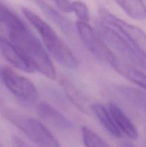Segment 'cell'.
<instances>
[{
	"label": "cell",
	"mask_w": 146,
	"mask_h": 147,
	"mask_svg": "<svg viewBox=\"0 0 146 147\" xmlns=\"http://www.w3.org/2000/svg\"><path fill=\"white\" fill-rule=\"evenodd\" d=\"M7 34L9 40L21 52L35 71L52 80L57 78V72L48 53L25 24L8 30Z\"/></svg>",
	"instance_id": "obj_1"
},
{
	"label": "cell",
	"mask_w": 146,
	"mask_h": 147,
	"mask_svg": "<svg viewBox=\"0 0 146 147\" xmlns=\"http://www.w3.org/2000/svg\"><path fill=\"white\" fill-rule=\"evenodd\" d=\"M21 11L39 33L46 48L57 63L67 68H77L78 61L74 55L49 24L28 8H22Z\"/></svg>",
	"instance_id": "obj_2"
},
{
	"label": "cell",
	"mask_w": 146,
	"mask_h": 147,
	"mask_svg": "<svg viewBox=\"0 0 146 147\" xmlns=\"http://www.w3.org/2000/svg\"><path fill=\"white\" fill-rule=\"evenodd\" d=\"M0 109L10 123L21 131L38 147H61L60 142L40 121L24 116L6 106H1Z\"/></svg>",
	"instance_id": "obj_3"
},
{
	"label": "cell",
	"mask_w": 146,
	"mask_h": 147,
	"mask_svg": "<svg viewBox=\"0 0 146 147\" xmlns=\"http://www.w3.org/2000/svg\"><path fill=\"white\" fill-rule=\"evenodd\" d=\"M96 30L115 57L130 65L146 70V60L118 31L102 21L97 24Z\"/></svg>",
	"instance_id": "obj_4"
},
{
	"label": "cell",
	"mask_w": 146,
	"mask_h": 147,
	"mask_svg": "<svg viewBox=\"0 0 146 147\" xmlns=\"http://www.w3.org/2000/svg\"><path fill=\"white\" fill-rule=\"evenodd\" d=\"M101 21L123 34L136 51L146 60V33L138 27L126 22L112 13L101 9Z\"/></svg>",
	"instance_id": "obj_5"
},
{
	"label": "cell",
	"mask_w": 146,
	"mask_h": 147,
	"mask_svg": "<svg viewBox=\"0 0 146 147\" xmlns=\"http://www.w3.org/2000/svg\"><path fill=\"white\" fill-rule=\"evenodd\" d=\"M0 79L7 90L19 100L32 103L37 98L38 93L34 83L10 67L0 66Z\"/></svg>",
	"instance_id": "obj_6"
},
{
	"label": "cell",
	"mask_w": 146,
	"mask_h": 147,
	"mask_svg": "<svg viewBox=\"0 0 146 147\" xmlns=\"http://www.w3.org/2000/svg\"><path fill=\"white\" fill-rule=\"evenodd\" d=\"M76 31L79 37L92 55L100 62L109 64L111 53L97 33L87 22L77 21Z\"/></svg>",
	"instance_id": "obj_7"
},
{
	"label": "cell",
	"mask_w": 146,
	"mask_h": 147,
	"mask_svg": "<svg viewBox=\"0 0 146 147\" xmlns=\"http://www.w3.org/2000/svg\"><path fill=\"white\" fill-rule=\"evenodd\" d=\"M37 111L40 117L44 121L60 130L72 131L75 128L70 119L48 103H40L37 106Z\"/></svg>",
	"instance_id": "obj_8"
},
{
	"label": "cell",
	"mask_w": 146,
	"mask_h": 147,
	"mask_svg": "<svg viewBox=\"0 0 146 147\" xmlns=\"http://www.w3.org/2000/svg\"><path fill=\"white\" fill-rule=\"evenodd\" d=\"M0 51L5 60L19 70L26 73L36 72L21 52L9 40L4 37L0 40Z\"/></svg>",
	"instance_id": "obj_9"
},
{
	"label": "cell",
	"mask_w": 146,
	"mask_h": 147,
	"mask_svg": "<svg viewBox=\"0 0 146 147\" xmlns=\"http://www.w3.org/2000/svg\"><path fill=\"white\" fill-rule=\"evenodd\" d=\"M60 84L63 92L70 102L84 114L89 115L92 113V104L85 97L82 92L66 77H62Z\"/></svg>",
	"instance_id": "obj_10"
},
{
	"label": "cell",
	"mask_w": 146,
	"mask_h": 147,
	"mask_svg": "<svg viewBox=\"0 0 146 147\" xmlns=\"http://www.w3.org/2000/svg\"><path fill=\"white\" fill-rule=\"evenodd\" d=\"M109 64L119 74L134 84L137 85L142 89L146 90V73H143L141 69L121 61L115 57L112 53L109 60Z\"/></svg>",
	"instance_id": "obj_11"
},
{
	"label": "cell",
	"mask_w": 146,
	"mask_h": 147,
	"mask_svg": "<svg viewBox=\"0 0 146 147\" xmlns=\"http://www.w3.org/2000/svg\"><path fill=\"white\" fill-rule=\"evenodd\" d=\"M116 90L137 114L146 118V93L126 86H117Z\"/></svg>",
	"instance_id": "obj_12"
},
{
	"label": "cell",
	"mask_w": 146,
	"mask_h": 147,
	"mask_svg": "<svg viewBox=\"0 0 146 147\" xmlns=\"http://www.w3.org/2000/svg\"><path fill=\"white\" fill-rule=\"evenodd\" d=\"M107 107L113 116L116 126L122 134L133 140H136L138 138L137 128L123 109L113 102H110Z\"/></svg>",
	"instance_id": "obj_13"
},
{
	"label": "cell",
	"mask_w": 146,
	"mask_h": 147,
	"mask_svg": "<svg viewBox=\"0 0 146 147\" xmlns=\"http://www.w3.org/2000/svg\"><path fill=\"white\" fill-rule=\"evenodd\" d=\"M34 1L37 3L38 7L41 9L42 11L44 13V14L54 24H57L67 37L73 40L72 38L74 37L75 33L72 23L55 9L42 0H34Z\"/></svg>",
	"instance_id": "obj_14"
},
{
	"label": "cell",
	"mask_w": 146,
	"mask_h": 147,
	"mask_svg": "<svg viewBox=\"0 0 146 147\" xmlns=\"http://www.w3.org/2000/svg\"><path fill=\"white\" fill-rule=\"evenodd\" d=\"M92 113L94 114L100 124L108 131L112 136L116 138L123 137V134L116 126L111 113L107 106L100 103L92 104Z\"/></svg>",
	"instance_id": "obj_15"
},
{
	"label": "cell",
	"mask_w": 146,
	"mask_h": 147,
	"mask_svg": "<svg viewBox=\"0 0 146 147\" xmlns=\"http://www.w3.org/2000/svg\"><path fill=\"white\" fill-rule=\"evenodd\" d=\"M122 9L135 20L146 19V5L143 0H115Z\"/></svg>",
	"instance_id": "obj_16"
},
{
	"label": "cell",
	"mask_w": 146,
	"mask_h": 147,
	"mask_svg": "<svg viewBox=\"0 0 146 147\" xmlns=\"http://www.w3.org/2000/svg\"><path fill=\"white\" fill-rule=\"evenodd\" d=\"M0 23L7 30L16 28L24 24L22 20L14 12L0 1Z\"/></svg>",
	"instance_id": "obj_17"
},
{
	"label": "cell",
	"mask_w": 146,
	"mask_h": 147,
	"mask_svg": "<svg viewBox=\"0 0 146 147\" xmlns=\"http://www.w3.org/2000/svg\"><path fill=\"white\" fill-rule=\"evenodd\" d=\"M82 139L85 147H110L100 136L88 127L81 129Z\"/></svg>",
	"instance_id": "obj_18"
},
{
	"label": "cell",
	"mask_w": 146,
	"mask_h": 147,
	"mask_svg": "<svg viewBox=\"0 0 146 147\" xmlns=\"http://www.w3.org/2000/svg\"><path fill=\"white\" fill-rule=\"evenodd\" d=\"M72 11L74 13L78 21L89 22L90 21V11L87 6L81 1H74L71 2Z\"/></svg>",
	"instance_id": "obj_19"
},
{
	"label": "cell",
	"mask_w": 146,
	"mask_h": 147,
	"mask_svg": "<svg viewBox=\"0 0 146 147\" xmlns=\"http://www.w3.org/2000/svg\"><path fill=\"white\" fill-rule=\"evenodd\" d=\"M61 11L69 13L72 11L71 2L69 0H52Z\"/></svg>",
	"instance_id": "obj_20"
},
{
	"label": "cell",
	"mask_w": 146,
	"mask_h": 147,
	"mask_svg": "<svg viewBox=\"0 0 146 147\" xmlns=\"http://www.w3.org/2000/svg\"><path fill=\"white\" fill-rule=\"evenodd\" d=\"M13 140H14V144H15L17 147H32L29 145L28 144L26 143L24 140L20 139L19 137H17V136H14L13 138Z\"/></svg>",
	"instance_id": "obj_21"
},
{
	"label": "cell",
	"mask_w": 146,
	"mask_h": 147,
	"mask_svg": "<svg viewBox=\"0 0 146 147\" xmlns=\"http://www.w3.org/2000/svg\"><path fill=\"white\" fill-rule=\"evenodd\" d=\"M123 147H135V146L130 143H125L123 145Z\"/></svg>",
	"instance_id": "obj_22"
},
{
	"label": "cell",
	"mask_w": 146,
	"mask_h": 147,
	"mask_svg": "<svg viewBox=\"0 0 146 147\" xmlns=\"http://www.w3.org/2000/svg\"><path fill=\"white\" fill-rule=\"evenodd\" d=\"M1 23H0V37H2V35H1V33H2V29H1Z\"/></svg>",
	"instance_id": "obj_23"
}]
</instances>
